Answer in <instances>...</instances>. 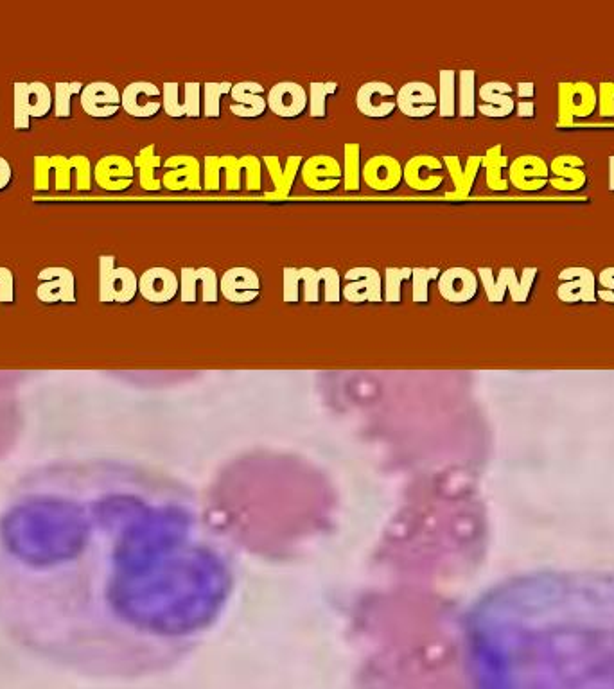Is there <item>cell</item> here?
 Masks as SVG:
<instances>
[{
  "mask_svg": "<svg viewBox=\"0 0 614 689\" xmlns=\"http://www.w3.org/2000/svg\"><path fill=\"white\" fill-rule=\"evenodd\" d=\"M480 103H476V110L491 119H505L516 110L514 87L505 81H487L478 90Z\"/></svg>",
  "mask_w": 614,
  "mask_h": 689,
  "instance_id": "cell-27",
  "label": "cell"
},
{
  "mask_svg": "<svg viewBox=\"0 0 614 689\" xmlns=\"http://www.w3.org/2000/svg\"><path fill=\"white\" fill-rule=\"evenodd\" d=\"M609 191L614 192V155L609 157Z\"/></svg>",
  "mask_w": 614,
  "mask_h": 689,
  "instance_id": "cell-51",
  "label": "cell"
},
{
  "mask_svg": "<svg viewBox=\"0 0 614 689\" xmlns=\"http://www.w3.org/2000/svg\"><path fill=\"white\" fill-rule=\"evenodd\" d=\"M598 110L602 117L614 115V81H602L598 85Z\"/></svg>",
  "mask_w": 614,
  "mask_h": 689,
  "instance_id": "cell-44",
  "label": "cell"
},
{
  "mask_svg": "<svg viewBox=\"0 0 614 689\" xmlns=\"http://www.w3.org/2000/svg\"><path fill=\"white\" fill-rule=\"evenodd\" d=\"M53 106V90L42 81L13 85V126L17 130H31V119H44Z\"/></svg>",
  "mask_w": 614,
  "mask_h": 689,
  "instance_id": "cell-4",
  "label": "cell"
},
{
  "mask_svg": "<svg viewBox=\"0 0 614 689\" xmlns=\"http://www.w3.org/2000/svg\"><path fill=\"white\" fill-rule=\"evenodd\" d=\"M180 300L184 304L205 302L216 304L220 300V277L209 266L182 268L180 271Z\"/></svg>",
  "mask_w": 614,
  "mask_h": 689,
  "instance_id": "cell-8",
  "label": "cell"
},
{
  "mask_svg": "<svg viewBox=\"0 0 614 689\" xmlns=\"http://www.w3.org/2000/svg\"><path fill=\"white\" fill-rule=\"evenodd\" d=\"M516 110H518L519 117H534L536 105H534V101H518Z\"/></svg>",
  "mask_w": 614,
  "mask_h": 689,
  "instance_id": "cell-50",
  "label": "cell"
},
{
  "mask_svg": "<svg viewBox=\"0 0 614 689\" xmlns=\"http://www.w3.org/2000/svg\"><path fill=\"white\" fill-rule=\"evenodd\" d=\"M234 587L200 501L141 463L58 458L0 501V634L67 672H157L223 618Z\"/></svg>",
  "mask_w": 614,
  "mask_h": 689,
  "instance_id": "cell-1",
  "label": "cell"
},
{
  "mask_svg": "<svg viewBox=\"0 0 614 689\" xmlns=\"http://www.w3.org/2000/svg\"><path fill=\"white\" fill-rule=\"evenodd\" d=\"M413 268H386L383 302L399 304L403 300V282L412 279Z\"/></svg>",
  "mask_w": 614,
  "mask_h": 689,
  "instance_id": "cell-41",
  "label": "cell"
},
{
  "mask_svg": "<svg viewBox=\"0 0 614 689\" xmlns=\"http://www.w3.org/2000/svg\"><path fill=\"white\" fill-rule=\"evenodd\" d=\"M536 266L532 268H525L521 277H518V273L514 268L510 266H505L501 268L498 277H494V271L491 268H478L476 275L478 279L482 282L483 289H485V295L489 298V302L492 304H501L507 293H510V297L514 302L518 304H525L530 295H532V288H534V282L537 279Z\"/></svg>",
  "mask_w": 614,
  "mask_h": 689,
  "instance_id": "cell-3",
  "label": "cell"
},
{
  "mask_svg": "<svg viewBox=\"0 0 614 689\" xmlns=\"http://www.w3.org/2000/svg\"><path fill=\"white\" fill-rule=\"evenodd\" d=\"M509 166V158L503 155L501 144H496L487 149L482 158V167L487 176V187L494 192H505L509 189V180L503 176V169Z\"/></svg>",
  "mask_w": 614,
  "mask_h": 689,
  "instance_id": "cell-33",
  "label": "cell"
},
{
  "mask_svg": "<svg viewBox=\"0 0 614 689\" xmlns=\"http://www.w3.org/2000/svg\"><path fill=\"white\" fill-rule=\"evenodd\" d=\"M444 162L433 155H415L403 167V180L417 192H433L444 184Z\"/></svg>",
  "mask_w": 614,
  "mask_h": 689,
  "instance_id": "cell-18",
  "label": "cell"
},
{
  "mask_svg": "<svg viewBox=\"0 0 614 689\" xmlns=\"http://www.w3.org/2000/svg\"><path fill=\"white\" fill-rule=\"evenodd\" d=\"M263 162L273 182V191L266 192V198L268 200L288 198L291 191H293V185H295L297 176L300 175V169H302V164H304V157H300V155L288 157L284 166H282L279 157H264Z\"/></svg>",
  "mask_w": 614,
  "mask_h": 689,
  "instance_id": "cell-29",
  "label": "cell"
},
{
  "mask_svg": "<svg viewBox=\"0 0 614 689\" xmlns=\"http://www.w3.org/2000/svg\"><path fill=\"white\" fill-rule=\"evenodd\" d=\"M342 298L351 304L383 302V279L376 268L358 266L343 277Z\"/></svg>",
  "mask_w": 614,
  "mask_h": 689,
  "instance_id": "cell-9",
  "label": "cell"
},
{
  "mask_svg": "<svg viewBox=\"0 0 614 689\" xmlns=\"http://www.w3.org/2000/svg\"><path fill=\"white\" fill-rule=\"evenodd\" d=\"M72 173H76L74 157H35V191L47 192L54 180L58 192L71 191Z\"/></svg>",
  "mask_w": 614,
  "mask_h": 689,
  "instance_id": "cell-16",
  "label": "cell"
},
{
  "mask_svg": "<svg viewBox=\"0 0 614 689\" xmlns=\"http://www.w3.org/2000/svg\"><path fill=\"white\" fill-rule=\"evenodd\" d=\"M221 173H225V189L239 191L245 175L248 191H261L263 185V160L255 155L245 157H205L203 162V189L220 191Z\"/></svg>",
  "mask_w": 614,
  "mask_h": 689,
  "instance_id": "cell-2",
  "label": "cell"
},
{
  "mask_svg": "<svg viewBox=\"0 0 614 689\" xmlns=\"http://www.w3.org/2000/svg\"><path fill=\"white\" fill-rule=\"evenodd\" d=\"M121 97L124 112L135 119H153L162 110V90L151 81H133Z\"/></svg>",
  "mask_w": 614,
  "mask_h": 689,
  "instance_id": "cell-20",
  "label": "cell"
},
{
  "mask_svg": "<svg viewBox=\"0 0 614 689\" xmlns=\"http://www.w3.org/2000/svg\"><path fill=\"white\" fill-rule=\"evenodd\" d=\"M597 298H602L607 304H614V266H609L598 275Z\"/></svg>",
  "mask_w": 614,
  "mask_h": 689,
  "instance_id": "cell-46",
  "label": "cell"
},
{
  "mask_svg": "<svg viewBox=\"0 0 614 689\" xmlns=\"http://www.w3.org/2000/svg\"><path fill=\"white\" fill-rule=\"evenodd\" d=\"M598 94L588 81L573 83L570 92V114L575 117H589L597 110Z\"/></svg>",
  "mask_w": 614,
  "mask_h": 689,
  "instance_id": "cell-34",
  "label": "cell"
},
{
  "mask_svg": "<svg viewBox=\"0 0 614 689\" xmlns=\"http://www.w3.org/2000/svg\"><path fill=\"white\" fill-rule=\"evenodd\" d=\"M76 162V189L79 192H88L92 189V178H94V171H92V164L85 155H76L74 157Z\"/></svg>",
  "mask_w": 614,
  "mask_h": 689,
  "instance_id": "cell-43",
  "label": "cell"
},
{
  "mask_svg": "<svg viewBox=\"0 0 614 689\" xmlns=\"http://www.w3.org/2000/svg\"><path fill=\"white\" fill-rule=\"evenodd\" d=\"M557 298L564 304L597 302V277L589 268L570 266L559 271V286L555 291Z\"/></svg>",
  "mask_w": 614,
  "mask_h": 689,
  "instance_id": "cell-11",
  "label": "cell"
},
{
  "mask_svg": "<svg viewBox=\"0 0 614 689\" xmlns=\"http://www.w3.org/2000/svg\"><path fill=\"white\" fill-rule=\"evenodd\" d=\"M338 92L336 81L327 83H311L309 85V115L313 119H324L327 117V97L333 96Z\"/></svg>",
  "mask_w": 614,
  "mask_h": 689,
  "instance_id": "cell-40",
  "label": "cell"
},
{
  "mask_svg": "<svg viewBox=\"0 0 614 689\" xmlns=\"http://www.w3.org/2000/svg\"><path fill=\"white\" fill-rule=\"evenodd\" d=\"M36 298L44 304H76V277L69 268L51 266L38 273Z\"/></svg>",
  "mask_w": 614,
  "mask_h": 689,
  "instance_id": "cell-10",
  "label": "cell"
},
{
  "mask_svg": "<svg viewBox=\"0 0 614 689\" xmlns=\"http://www.w3.org/2000/svg\"><path fill=\"white\" fill-rule=\"evenodd\" d=\"M85 85L81 81L56 83L53 90V112L58 119H69L72 115V97L81 96Z\"/></svg>",
  "mask_w": 614,
  "mask_h": 689,
  "instance_id": "cell-38",
  "label": "cell"
},
{
  "mask_svg": "<svg viewBox=\"0 0 614 689\" xmlns=\"http://www.w3.org/2000/svg\"><path fill=\"white\" fill-rule=\"evenodd\" d=\"M343 187L347 192L361 189V148L356 142H349L343 148Z\"/></svg>",
  "mask_w": 614,
  "mask_h": 689,
  "instance_id": "cell-37",
  "label": "cell"
},
{
  "mask_svg": "<svg viewBox=\"0 0 614 689\" xmlns=\"http://www.w3.org/2000/svg\"><path fill=\"white\" fill-rule=\"evenodd\" d=\"M519 101H532L536 96V85L532 81H521L516 87Z\"/></svg>",
  "mask_w": 614,
  "mask_h": 689,
  "instance_id": "cell-49",
  "label": "cell"
},
{
  "mask_svg": "<svg viewBox=\"0 0 614 689\" xmlns=\"http://www.w3.org/2000/svg\"><path fill=\"white\" fill-rule=\"evenodd\" d=\"M458 112L457 72L440 70L439 74V115L444 119L455 117Z\"/></svg>",
  "mask_w": 614,
  "mask_h": 689,
  "instance_id": "cell-35",
  "label": "cell"
},
{
  "mask_svg": "<svg viewBox=\"0 0 614 689\" xmlns=\"http://www.w3.org/2000/svg\"><path fill=\"white\" fill-rule=\"evenodd\" d=\"M395 101L397 108L410 119H428L439 110L437 90L426 81L404 83Z\"/></svg>",
  "mask_w": 614,
  "mask_h": 689,
  "instance_id": "cell-13",
  "label": "cell"
},
{
  "mask_svg": "<svg viewBox=\"0 0 614 689\" xmlns=\"http://www.w3.org/2000/svg\"><path fill=\"white\" fill-rule=\"evenodd\" d=\"M509 182L519 191H541L550 182V167L537 155H521L509 166Z\"/></svg>",
  "mask_w": 614,
  "mask_h": 689,
  "instance_id": "cell-25",
  "label": "cell"
},
{
  "mask_svg": "<svg viewBox=\"0 0 614 689\" xmlns=\"http://www.w3.org/2000/svg\"><path fill=\"white\" fill-rule=\"evenodd\" d=\"M480 289V279L469 268H449L442 271L439 279L440 297L451 304H469L473 302Z\"/></svg>",
  "mask_w": 614,
  "mask_h": 689,
  "instance_id": "cell-23",
  "label": "cell"
},
{
  "mask_svg": "<svg viewBox=\"0 0 614 689\" xmlns=\"http://www.w3.org/2000/svg\"><path fill=\"white\" fill-rule=\"evenodd\" d=\"M133 166L139 171V184L144 191L158 192L162 189V180L157 178V171L164 166V162L158 157L155 144L142 148L135 157Z\"/></svg>",
  "mask_w": 614,
  "mask_h": 689,
  "instance_id": "cell-32",
  "label": "cell"
},
{
  "mask_svg": "<svg viewBox=\"0 0 614 689\" xmlns=\"http://www.w3.org/2000/svg\"><path fill=\"white\" fill-rule=\"evenodd\" d=\"M162 187L167 191H202V164L193 155H173L164 162Z\"/></svg>",
  "mask_w": 614,
  "mask_h": 689,
  "instance_id": "cell-12",
  "label": "cell"
},
{
  "mask_svg": "<svg viewBox=\"0 0 614 689\" xmlns=\"http://www.w3.org/2000/svg\"><path fill=\"white\" fill-rule=\"evenodd\" d=\"M573 83L562 81L559 83V123L570 124L573 117L570 114V92Z\"/></svg>",
  "mask_w": 614,
  "mask_h": 689,
  "instance_id": "cell-47",
  "label": "cell"
},
{
  "mask_svg": "<svg viewBox=\"0 0 614 689\" xmlns=\"http://www.w3.org/2000/svg\"><path fill=\"white\" fill-rule=\"evenodd\" d=\"M329 268H284V289L282 298L288 304H299L300 297L304 302L316 304L322 300V289L325 288Z\"/></svg>",
  "mask_w": 614,
  "mask_h": 689,
  "instance_id": "cell-6",
  "label": "cell"
},
{
  "mask_svg": "<svg viewBox=\"0 0 614 689\" xmlns=\"http://www.w3.org/2000/svg\"><path fill=\"white\" fill-rule=\"evenodd\" d=\"M268 108L282 119H297L309 105L306 88L295 81H281L268 92Z\"/></svg>",
  "mask_w": 614,
  "mask_h": 689,
  "instance_id": "cell-24",
  "label": "cell"
},
{
  "mask_svg": "<svg viewBox=\"0 0 614 689\" xmlns=\"http://www.w3.org/2000/svg\"><path fill=\"white\" fill-rule=\"evenodd\" d=\"M361 180H365V184L374 191H395L403 184V166L390 155H376L365 162V167L361 169Z\"/></svg>",
  "mask_w": 614,
  "mask_h": 689,
  "instance_id": "cell-26",
  "label": "cell"
},
{
  "mask_svg": "<svg viewBox=\"0 0 614 689\" xmlns=\"http://www.w3.org/2000/svg\"><path fill=\"white\" fill-rule=\"evenodd\" d=\"M94 180L103 191H128L135 182V166L123 155H106L94 167Z\"/></svg>",
  "mask_w": 614,
  "mask_h": 689,
  "instance_id": "cell-21",
  "label": "cell"
},
{
  "mask_svg": "<svg viewBox=\"0 0 614 689\" xmlns=\"http://www.w3.org/2000/svg\"><path fill=\"white\" fill-rule=\"evenodd\" d=\"M482 158L478 157V155H473V157L467 158L465 166L460 162V158L455 157V155H448V157L442 158L444 167H446V171H448L451 180H453V185H455V191L446 194L448 198H451V200H464L473 192L476 176H478L480 169H482Z\"/></svg>",
  "mask_w": 614,
  "mask_h": 689,
  "instance_id": "cell-31",
  "label": "cell"
},
{
  "mask_svg": "<svg viewBox=\"0 0 614 689\" xmlns=\"http://www.w3.org/2000/svg\"><path fill=\"white\" fill-rule=\"evenodd\" d=\"M81 108L94 119H112L123 108L119 88L108 81H92L81 92Z\"/></svg>",
  "mask_w": 614,
  "mask_h": 689,
  "instance_id": "cell-17",
  "label": "cell"
},
{
  "mask_svg": "<svg viewBox=\"0 0 614 689\" xmlns=\"http://www.w3.org/2000/svg\"><path fill=\"white\" fill-rule=\"evenodd\" d=\"M202 83L187 81L184 85L164 83L162 108L173 119H198L203 114Z\"/></svg>",
  "mask_w": 614,
  "mask_h": 689,
  "instance_id": "cell-7",
  "label": "cell"
},
{
  "mask_svg": "<svg viewBox=\"0 0 614 689\" xmlns=\"http://www.w3.org/2000/svg\"><path fill=\"white\" fill-rule=\"evenodd\" d=\"M397 92L385 81L363 83L356 94V106L361 114L370 119H386L397 108Z\"/></svg>",
  "mask_w": 614,
  "mask_h": 689,
  "instance_id": "cell-19",
  "label": "cell"
},
{
  "mask_svg": "<svg viewBox=\"0 0 614 689\" xmlns=\"http://www.w3.org/2000/svg\"><path fill=\"white\" fill-rule=\"evenodd\" d=\"M230 112L241 119H257L268 110L264 87L257 81H239L230 90Z\"/></svg>",
  "mask_w": 614,
  "mask_h": 689,
  "instance_id": "cell-28",
  "label": "cell"
},
{
  "mask_svg": "<svg viewBox=\"0 0 614 689\" xmlns=\"http://www.w3.org/2000/svg\"><path fill=\"white\" fill-rule=\"evenodd\" d=\"M442 271L439 268H413L412 270V298L417 304L430 302V282L440 279Z\"/></svg>",
  "mask_w": 614,
  "mask_h": 689,
  "instance_id": "cell-42",
  "label": "cell"
},
{
  "mask_svg": "<svg viewBox=\"0 0 614 689\" xmlns=\"http://www.w3.org/2000/svg\"><path fill=\"white\" fill-rule=\"evenodd\" d=\"M550 184L557 191L575 192L580 191L588 176L584 173V160L577 155H559L550 164Z\"/></svg>",
  "mask_w": 614,
  "mask_h": 689,
  "instance_id": "cell-30",
  "label": "cell"
},
{
  "mask_svg": "<svg viewBox=\"0 0 614 689\" xmlns=\"http://www.w3.org/2000/svg\"><path fill=\"white\" fill-rule=\"evenodd\" d=\"M139 293L150 304H169L180 293V279L175 271L164 266L150 268L139 277Z\"/></svg>",
  "mask_w": 614,
  "mask_h": 689,
  "instance_id": "cell-22",
  "label": "cell"
},
{
  "mask_svg": "<svg viewBox=\"0 0 614 689\" xmlns=\"http://www.w3.org/2000/svg\"><path fill=\"white\" fill-rule=\"evenodd\" d=\"M220 293L227 302L237 306L252 304L261 297V279L252 268H230L221 275Z\"/></svg>",
  "mask_w": 614,
  "mask_h": 689,
  "instance_id": "cell-14",
  "label": "cell"
},
{
  "mask_svg": "<svg viewBox=\"0 0 614 689\" xmlns=\"http://www.w3.org/2000/svg\"><path fill=\"white\" fill-rule=\"evenodd\" d=\"M458 115L473 119L476 115V72L471 69L460 70L457 76Z\"/></svg>",
  "mask_w": 614,
  "mask_h": 689,
  "instance_id": "cell-36",
  "label": "cell"
},
{
  "mask_svg": "<svg viewBox=\"0 0 614 689\" xmlns=\"http://www.w3.org/2000/svg\"><path fill=\"white\" fill-rule=\"evenodd\" d=\"M234 83L223 81V83H205L203 85V115L209 119L221 117V99L230 96V90Z\"/></svg>",
  "mask_w": 614,
  "mask_h": 689,
  "instance_id": "cell-39",
  "label": "cell"
},
{
  "mask_svg": "<svg viewBox=\"0 0 614 689\" xmlns=\"http://www.w3.org/2000/svg\"><path fill=\"white\" fill-rule=\"evenodd\" d=\"M139 295V277L132 268L115 266L114 255L99 257V302L130 304Z\"/></svg>",
  "mask_w": 614,
  "mask_h": 689,
  "instance_id": "cell-5",
  "label": "cell"
},
{
  "mask_svg": "<svg viewBox=\"0 0 614 689\" xmlns=\"http://www.w3.org/2000/svg\"><path fill=\"white\" fill-rule=\"evenodd\" d=\"M300 178L311 191L331 192L343 184V169L331 155H313L304 160Z\"/></svg>",
  "mask_w": 614,
  "mask_h": 689,
  "instance_id": "cell-15",
  "label": "cell"
},
{
  "mask_svg": "<svg viewBox=\"0 0 614 689\" xmlns=\"http://www.w3.org/2000/svg\"><path fill=\"white\" fill-rule=\"evenodd\" d=\"M15 302V275L13 271L0 266V304Z\"/></svg>",
  "mask_w": 614,
  "mask_h": 689,
  "instance_id": "cell-45",
  "label": "cell"
},
{
  "mask_svg": "<svg viewBox=\"0 0 614 689\" xmlns=\"http://www.w3.org/2000/svg\"><path fill=\"white\" fill-rule=\"evenodd\" d=\"M11 182H13V167L6 158L0 157V192L6 191Z\"/></svg>",
  "mask_w": 614,
  "mask_h": 689,
  "instance_id": "cell-48",
  "label": "cell"
}]
</instances>
